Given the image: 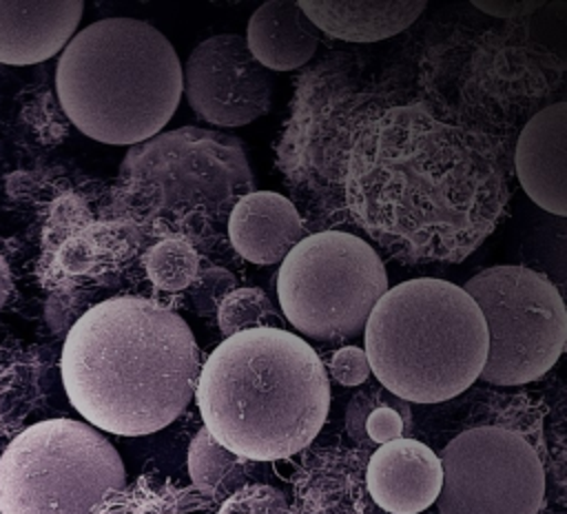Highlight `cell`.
Instances as JSON below:
<instances>
[{"instance_id":"cell-8","label":"cell","mask_w":567,"mask_h":514,"mask_svg":"<svg viewBox=\"0 0 567 514\" xmlns=\"http://www.w3.org/2000/svg\"><path fill=\"white\" fill-rule=\"evenodd\" d=\"M385 290L388 275L377 250L343 230L303 237L277 275L284 317L301 335L321 341L359 335Z\"/></svg>"},{"instance_id":"cell-24","label":"cell","mask_w":567,"mask_h":514,"mask_svg":"<svg viewBox=\"0 0 567 514\" xmlns=\"http://www.w3.org/2000/svg\"><path fill=\"white\" fill-rule=\"evenodd\" d=\"M215 514H295L286 494L266 483H248L226 501H221Z\"/></svg>"},{"instance_id":"cell-10","label":"cell","mask_w":567,"mask_h":514,"mask_svg":"<svg viewBox=\"0 0 567 514\" xmlns=\"http://www.w3.org/2000/svg\"><path fill=\"white\" fill-rule=\"evenodd\" d=\"M441 514H538L545 470L534 445L501 425L456 434L439 456Z\"/></svg>"},{"instance_id":"cell-26","label":"cell","mask_w":567,"mask_h":514,"mask_svg":"<svg viewBox=\"0 0 567 514\" xmlns=\"http://www.w3.org/2000/svg\"><path fill=\"white\" fill-rule=\"evenodd\" d=\"M330 372L337 379V383L346 388L365 383V379L370 377V363H368L365 350L357 346L339 348L330 359Z\"/></svg>"},{"instance_id":"cell-2","label":"cell","mask_w":567,"mask_h":514,"mask_svg":"<svg viewBox=\"0 0 567 514\" xmlns=\"http://www.w3.org/2000/svg\"><path fill=\"white\" fill-rule=\"evenodd\" d=\"M60 374L89 425L142 436L173 423L193 399L199 348L175 310L146 297H111L71 326Z\"/></svg>"},{"instance_id":"cell-4","label":"cell","mask_w":567,"mask_h":514,"mask_svg":"<svg viewBox=\"0 0 567 514\" xmlns=\"http://www.w3.org/2000/svg\"><path fill=\"white\" fill-rule=\"evenodd\" d=\"M55 91L84 135L133 146L173 117L182 97V62L153 24L104 18L80 29L62 49Z\"/></svg>"},{"instance_id":"cell-6","label":"cell","mask_w":567,"mask_h":514,"mask_svg":"<svg viewBox=\"0 0 567 514\" xmlns=\"http://www.w3.org/2000/svg\"><path fill=\"white\" fill-rule=\"evenodd\" d=\"M124 210L153 235L219 239L233 206L255 191L241 140L179 126L133 144L120 166Z\"/></svg>"},{"instance_id":"cell-19","label":"cell","mask_w":567,"mask_h":514,"mask_svg":"<svg viewBox=\"0 0 567 514\" xmlns=\"http://www.w3.org/2000/svg\"><path fill=\"white\" fill-rule=\"evenodd\" d=\"M217 505L195 487L171 479L142 476L109 494L93 514H215Z\"/></svg>"},{"instance_id":"cell-16","label":"cell","mask_w":567,"mask_h":514,"mask_svg":"<svg viewBox=\"0 0 567 514\" xmlns=\"http://www.w3.org/2000/svg\"><path fill=\"white\" fill-rule=\"evenodd\" d=\"M295 514H365V459L346 448L306 456L292 479Z\"/></svg>"},{"instance_id":"cell-25","label":"cell","mask_w":567,"mask_h":514,"mask_svg":"<svg viewBox=\"0 0 567 514\" xmlns=\"http://www.w3.org/2000/svg\"><path fill=\"white\" fill-rule=\"evenodd\" d=\"M235 277L221 266H208L204 270H197L195 279L188 286V301L202 317L217 315L219 304L228 292H233Z\"/></svg>"},{"instance_id":"cell-18","label":"cell","mask_w":567,"mask_h":514,"mask_svg":"<svg viewBox=\"0 0 567 514\" xmlns=\"http://www.w3.org/2000/svg\"><path fill=\"white\" fill-rule=\"evenodd\" d=\"M299 9L323 33L348 42H377L408 29L423 0H301Z\"/></svg>"},{"instance_id":"cell-1","label":"cell","mask_w":567,"mask_h":514,"mask_svg":"<svg viewBox=\"0 0 567 514\" xmlns=\"http://www.w3.org/2000/svg\"><path fill=\"white\" fill-rule=\"evenodd\" d=\"M341 182L350 217L405 264L465 259L507 206L496 146L421 106L365 120L346 153Z\"/></svg>"},{"instance_id":"cell-5","label":"cell","mask_w":567,"mask_h":514,"mask_svg":"<svg viewBox=\"0 0 567 514\" xmlns=\"http://www.w3.org/2000/svg\"><path fill=\"white\" fill-rule=\"evenodd\" d=\"M370 372L408 403H441L467 390L487 357V330L470 295L445 279H408L372 308L365 326Z\"/></svg>"},{"instance_id":"cell-15","label":"cell","mask_w":567,"mask_h":514,"mask_svg":"<svg viewBox=\"0 0 567 514\" xmlns=\"http://www.w3.org/2000/svg\"><path fill=\"white\" fill-rule=\"evenodd\" d=\"M230 246L250 264H281L284 257L303 239L308 230L297 206L270 191L244 195L226 222Z\"/></svg>"},{"instance_id":"cell-9","label":"cell","mask_w":567,"mask_h":514,"mask_svg":"<svg viewBox=\"0 0 567 514\" xmlns=\"http://www.w3.org/2000/svg\"><path fill=\"white\" fill-rule=\"evenodd\" d=\"M463 290L476 304L487 330L481 379L494 386H523L543 377L560 357L567 312L549 277L525 266H492Z\"/></svg>"},{"instance_id":"cell-3","label":"cell","mask_w":567,"mask_h":514,"mask_svg":"<svg viewBox=\"0 0 567 514\" xmlns=\"http://www.w3.org/2000/svg\"><path fill=\"white\" fill-rule=\"evenodd\" d=\"M195 394L206 432L250 463L308 448L330 408L319 354L284 328L226 337L199 366Z\"/></svg>"},{"instance_id":"cell-13","label":"cell","mask_w":567,"mask_h":514,"mask_svg":"<svg viewBox=\"0 0 567 514\" xmlns=\"http://www.w3.org/2000/svg\"><path fill=\"white\" fill-rule=\"evenodd\" d=\"M567 104L556 102L538 111L523 126L514 166L527 197L540 208L567 213Z\"/></svg>"},{"instance_id":"cell-17","label":"cell","mask_w":567,"mask_h":514,"mask_svg":"<svg viewBox=\"0 0 567 514\" xmlns=\"http://www.w3.org/2000/svg\"><path fill=\"white\" fill-rule=\"evenodd\" d=\"M246 44L252 58L272 71L303 66L319 47V29L292 0L264 2L248 20Z\"/></svg>"},{"instance_id":"cell-21","label":"cell","mask_w":567,"mask_h":514,"mask_svg":"<svg viewBox=\"0 0 567 514\" xmlns=\"http://www.w3.org/2000/svg\"><path fill=\"white\" fill-rule=\"evenodd\" d=\"M250 474V461L226 450L206 432V428L197 430L188 445V476L204 498L219 505L230 494L248 485Z\"/></svg>"},{"instance_id":"cell-11","label":"cell","mask_w":567,"mask_h":514,"mask_svg":"<svg viewBox=\"0 0 567 514\" xmlns=\"http://www.w3.org/2000/svg\"><path fill=\"white\" fill-rule=\"evenodd\" d=\"M182 91L202 120L244 126L270 109L275 78L252 58L244 35L219 33L188 53Z\"/></svg>"},{"instance_id":"cell-23","label":"cell","mask_w":567,"mask_h":514,"mask_svg":"<svg viewBox=\"0 0 567 514\" xmlns=\"http://www.w3.org/2000/svg\"><path fill=\"white\" fill-rule=\"evenodd\" d=\"M217 323L226 337L252 328H281V315L259 288H235L217 308Z\"/></svg>"},{"instance_id":"cell-14","label":"cell","mask_w":567,"mask_h":514,"mask_svg":"<svg viewBox=\"0 0 567 514\" xmlns=\"http://www.w3.org/2000/svg\"><path fill=\"white\" fill-rule=\"evenodd\" d=\"M82 0L0 2V62L24 66L49 60L75 35Z\"/></svg>"},{"instance_id":"cell-7","label":"cell","mask_w":567,"mask_h":514,"mask_svg":"<svg viewBox=\"0 0 567 514\" xmlns=\"http://www.w3.org/2000/svg\"><path fill=\"white\" fill-rule=\"evenodd\" d=\"M124 485L117 450L75 419L33 423L0 456V514H93Z\"/></svg>"},{"instance_id":"cell-27","label":"cell","mask_w":567,"mask_h":514,"mask_svg":"<svg viewBox=\"0 0 567 514\" xmlns=\"http://www.w3.org/2000/svg\"><path fill=\"white\" fill-rule=\"evenodd\" d=\"M476 9H483L492 16H514V13H523L527 9H536L540 7V2H474Z\"/></svg>"},{"instance_id":"cell-22","label":"cell","mask_w":567,"mask_h":514,"mask_svg":"<svg viewBox=\"0 0 567 514\" xmlns=\"http://www.w3.org/2000/svg\"><path fill=\"white\" fill-rule=\"evenodd\" d=\"M144 268L151 284L166 292L190 286L199 270L197 248L182 237H162L144 255Z\"/></svg>"},{"instance_id":"cell-12","label":"cell","mask_w":567,"mask_h":514,"mask_svg":"<svg viewBox=\"0 0 567 514\" xmlns=\"http://www.w3.org/2000/svg\"><path fill=\"white\" fill-rule=\"evenodd\" d=\"M439 454L425 443L401 436L379 445L365 461V492L388 514H419L441 490Z\"/></svg>"},{"instance_id":"cell-28","label":"cell","mask_w":567,"mask_h":514,"mask_svg":"<svg viewBox=\"0 0 567 514\" xmlns=\"http://www.w3.org/2000/svg\"><path fill=\"white\" fill-rule=\"evenodd\" d=\"M11 288H13L11 270H9L7 259L0 255V308L7 304V299H9V295H11Z\"/></svg>"},{"instance_id":"cell-20","label":"cell","mask_w":567,"mask_h":514,"mask_svg":"<svg viewBox=\"0 0 567 514\" xmlns=\"http://www.w3.org/2000/svg\"><path fill=\"white\" fill-rule=\"evenodd\" d=\"M410 425V403L388 392L383 386L359 390L346 408V430L361 448H374L401 439Z\"/></svg>"}]
</instances>
